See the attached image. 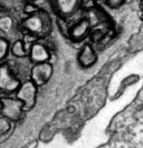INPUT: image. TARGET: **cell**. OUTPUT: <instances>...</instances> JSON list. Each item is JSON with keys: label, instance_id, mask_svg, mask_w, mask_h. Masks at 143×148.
<instances>
[{"label": "cell", "instance_id": "10", "mask_svg": "<svg viewBox=\"0 0 143 148\" xmlns=\"http://www.w3.org/2000/svg\"><path fill=\"white\" fill-rule=\"evenodd\" d=\"M10 53L16 58H26V57H28L29 52L25 48L21 39H18L14 44L10 45Z\"/></svg>", "mask_w": 143, "mask_h": 148}, {"label": "cell", "instance_id": "2", "mask_svg": "<svg viewBox=\"0 0 143 148\" xmlns=\"http://www.w3.org/2000/svg\"><path fill=\"white\" fill-rule=\"evenodd\" d=\"M23 103L11 95H0V116L10 120L11 123H18L23 118Z\"/></svg>", "mask_w": 143, "mask_h": 148}, {"label": "cell", "instance_id": "14", "mask_svg": "<svg viewBox=\"0 0 143 148\" xmlns=\"http://www.w3.org/2000/svg\"><path fill=\"white\" fill-rule=\"evenodd\" d=\"M40 8L38 7L35 2H26L25 7H23V12L26 14V16H29L35 14L36 11H38Z\"/></svg>", "mask_w": 143, "mask_h": 148}, {"label": "cell", "instance_id": "16", "mask_svg": "<svg viewBox=\"0 0 143 148\" xmlns=\"http://www.w3.org/2000/svg\"><path fill=\"white\" fill-rule=\"evenodd\" d=\"M105 2L110 8H112V9H119V8H121L124 5L125 0H105Z\"/></svg>", "mask_w": 143, "mask_h": 148}, {"label": "cell", "instance_id": "7", "mask_svg": "<svg viewBox=\"0 0 143 148\" xmlns=\"http://www.w3.org/2000/svg\"><path fill=\"white\" fill-rule=\"evenodd\" d=\"M90 28H92L90 22L86 17H84L82 19L73 22L68 31V38L74 42H82L86 38H88Z\"/></svg>", "mask_w": 143, "mask_h": 148}, {"label": "cell", "instance_id": "9", "mask_svg": "<svg viewBox=\"0 0 143 148\" xmlns=\"http://www.w3.org/2000/svg\"><path fill=\"white\" fill-rule=\"evenodd\" d=\"M78 64L83 68H90L97 61V53L92 44H84L77 56Z\"/></svg>", "mask_w": 143, "mask_h": 148}, {"label": "cell", "instance_id": "1", "mask_svg": "<svg viewBox=\"0 0 143 148\" xmlns=\"http://www.w3.org/2000/svg\"><path fill=\"white\" fill-rule=\"evenodd\" d=\"M20 28L23 34H29L38 40L48 37L53 30V19L48 11L40 8L35 14L26 16L20 22Z\"/></svg>", "mask_w": 143, "mask_h": 148}, {"label": "cell", "instance_id": "8", "mask_svg": "<svg viewBox=\"0 0 143 148\" xmlns=\"http://www.w3.org/2000/svg\"><path fill=\"white\" fill-rule=\"evenodd\" d=\"M28 57L32 64L48 62L52 57V52L49 51V49L46 47L43 41L38 40L30 47Z\"/></svg>", "mask_w": 143, "mask_h": 148}, {"label": "cell", "instance_id": "17", "mask_svg": "<svg viewBox=\"0 0 143 148\" xmlns=\"http://www.w3.org/2000/svg\"><path fill=\"white\" fill-rule=\"evenodd\" d=\"M140 19H141V21L143 22V11H142V14H141V16H140Z\"/></svg>", "mask_w": 143, "mask_h": 148}, {"label": "cell", "instance_id": "3", "mask_svg": "<svg viewBox=\"0 0 143 148\" xmlns=\"http://www.w3.org/2000/svg\"><path fill=\"white\" fill-rule=\"evenodd\" d=\"M21 80L16 75L9 62L0 64V92L3 95H12L17 91Z\"/></svg>", "mask_w": 143, "mask_h": 148}, {"label": "cell", "instance_id": "19", "mask_svg": "<svg viewBox=\"0 0 143 148\" xmlns=\"http://www.w3.org/2000/svg\"><path fill=\"white\" fill-rule=\"evenodd\" d=\"M141 3H142V6H143V0H141Z\"/></svg>", "mask_w": 143, "mask_h": 148}, {"label": "cell", "instance_id": "18", "mask_svg": "<svg viewBox=\"0 0 143 148\" xmlns=\"http://www.w3.org/2000/svg\"><path fill=\"white\" fill-rule=\"evenodd\" d=\"M36 0H26V2H35Z\"/></svg>", "mask_w": 143, "mask_h": 148}, {"label": "cell", "instance_id": "15", "mask_svg": "<svg viewBox=\"0 0 143 148\" xmlns=\"http://www.w3.org/2000/svg\"><path fill=\"white\" fill-rule=\"evenodd\" d=\"M97 6H98V3L96 0H82L81 9H83L85 11H90L92 9L96 8Z\"/></svg>", "mask_w": 143, "mask_h": 148}, {"label": "cell", "instance_id": "6", "mask_svg": "<svg viewBox=\"0 0 143 148\" xmlns=\"http://www.w3.org/2000/svg\"><path fill=\"white\" fill-rule=\"evenodd\" d=\"M57 17L70 18L81 9L82 0H49Z\"/></svg>", "mask_w": 143, "mask_h": 148}, {"label": "cell", "instance_id": "4", "mask_svg": "<svg viewBox=\"0 0 143 148\" xmlns=\"http://www.w3.org/2000/svg\"><path fill=\"white\" fill-rule=\"evenodd\" d=\"M37 94L38 87L31 80L26 79L21 82L19 88L15 92V97L23 103L25 112L31 110L35 107L37 101Z\"/></svg>", "mask_w": 143, "mask_h": 148}, {"label": "cell", "instance_id": "12", "mask_svg": "<svg viewBox=\"0 0 143 148\" xmlns=\"http://www.w3.org/2000/svg\"><path fill=\"white\" fill-rule=\"evenodd\" d=\"M14 26V19L8 15L0 16V30L5 34H8L10 30L12 29Z\"/></svg>", "mask_w": 143, "mask_h": 148}, {"label": "cell", "instance_id": "11", "mask_svg": "<svg viewBox=\"0 0 143 148\" xmlns=\"http://www.w3.org/2000/svg\"><path fill=\"white\" fill-rule=\"evenodd\" d=\"M10 42L7 38L0 36V64L3 62L10 52Z\"/></svg>", "mask_w": 143, "mask_h": 148}, {"label": "cell", "instance_id": "13", "mask_svg": "<svg viewBox=\"0 0 143 148\" xmlns=\"http://www.w3.org/2000/svg\"><path fill=\"white\" fill-rule=\"evenodd\" d=\"M57 26L59 28V31L65 36V37L68 38V31H69V28L70 26L73 25V22L69 21V18H61V17H57Z\"/></svg>", "mask_w": 143, "mask_h": 148}, {"label": "cell", "instance_id": "5", "mask_svg": "<svg viewBox=\"0 0 143 148\" xmlns=\"http://www.w3.org/2000/svg\"><path fill=\"white\" fill-rule=\"evenodd\" d=\"M54 73L53 65L48 62H40V64H34L29 71V80L34 82L38 88L46 85L52 78Z\"/></svg>", "mask_w": 143, "mask_h": 148}]
</instances>
